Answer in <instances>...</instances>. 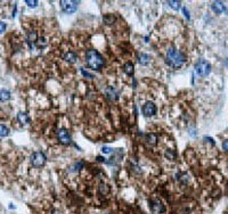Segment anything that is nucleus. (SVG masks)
<instances>
[{
  "mask_svg": "<svg viewBox=\"0 0 228 214\" xmlns=\"http://www.w3.org/2000/svg\"><path fill=\"white\" fill-rule=\"evenodd\" d=\"M31 164L34 167H41L45 165L46 163V155L43 154L42 152H34L33 154L31 155Z\"/></svg>",
  "mask_w": 228,
  "mask_h": 214,
  "instance_id": "7ed1b4c3",
  "label": "nucleus"
},
{
  "mask_svg": "<svg viewBox=\"0 0 228 214\" xmlns=\"http://www.w3.org/2000/svg\"><path fill=\"white\" fill-rule=\"evenodd\" d=\"M106 95H107L110 98H112V99L116 98V97H115L116 92L114 91V89H113V88H107V89H106Z\"/></svg>",
  "mask_w": 228,
  "mask_h": 214,
  "instance_id": "5701e85b",
  "label": "nucleus"
},
{
  "mask_svg": "<svg viewBox=\"0 0 228 214\" xmlns=\"http://www.w3.org/2000/svg\"><path fill=\"white\" fill-rule=\"evenodd\" d=\"M223 148H224V150H226L228 153V140H225V141L223 142Z\"/></svg>",
  "mask_w": 228,
  "mask_h": 214,
  "instance_id": "cd10ccee",
  "label": "nucleus"
},
{
  "mask_svg": "<svg viewBox=\"0 0 228 214\" xmlns=\"http://www.w3.org/2000/svg\"><path fill=\"white\" fill-rule=\"evenodd\" d=\"M112 148H110V147H103L102 148V152H103L104 154H110V153H112Z\"/></svg>",
  "mask_w": 228,
  "mask_h": 214,
  "instance_id": "a878e982",
  "label": "nucleus"
},
{
  "mask_svg": "<svg viewBox=\"0 0 228 214\" xmlns=\"http://www.w3.org/2000/svg\"><path fill=\"white\" fill-rule=\"evenodd\" d=\"M86 63L91 70H95V71L102 70L103 69L104 64H105L103 56L100 55L97 50H94V49H90V50L87 52Z\"/></svg>",
  "mask_w": 228,
  "mask_h": 214,
  "instance_id": "f03ea898",
  "label": "nucleus"
},
{
  "mask_svg": "<svg viewBox=\"0 0 228 214\" xmlns=\"http://www.w3.org/2000/svg\"><path fill=\"white\" fill-rule=\"evenodd\" d=\"M60 7L63 9V12H65L66 14H73L78 8V1H71V0H62L60 2Z\"/></svg>",
  "mask_w": 228,
  "mask_h": 214,
  "instance_id": "39448f33",
  "label": "nucleus"
},
{
  "mask_svg": "<svg viewBox=\"0 0 228 214\" xmlns=\"http://www.w3.org/2000/svg\"><path fill=\"white\" fill-rule=\"evenodd\" d=\"M64 59L67 62V63H70V64H74L75 62H77L78 57H77V54L73 52H66L64 55Z\"/></svg>",
  "mask_w": 228,
  "mask_h": 214,
  "instance_id": "9d476101",
  "label": "nucleus"
},
{
  "mask_svg": "<svg viewBox=\"0 0 228 214\" xmlns=\"http://www.w3.org/2000/svg\"><path fill=\"white\" fill-rule=\"evenodd\" d=\"M165 62L169 66H171L173 69H178L185 64L186 56L184 52H181L176 48H170L165 55Z\"/></svg>",
  "mask_w": 228,
  "mask_h": 214,
  "instance_id": "f257e3e1",
  "label": "nucleus"
},
{
  "mask_svg": "<svg viewBox=\"0 0 228 214\" xmlns=\"http://www.w3.org/2000/svg\"><path fill=\"white\" fill-rule=\"evenodd\" d=\"M103 20L106 24H112V23H114V21H115V17H114L113 15H106V16H104Z\"/></svg>",
  "mask_w": 228,
  "mask_h": 214,
  "instance_id": "6ab92c4d",
  "label": "nucleus"
},
{
  "mask_svg": "<svg viewBox=\"0 0 228 214\" xmlns=\"http://www.w3.org/2000/svg\"><path fill=\"white\" fill-rule=\"evenodd\" d=\"M123 71H125V74H128V75H132L133 72H135V69H133L132 63H130V62L125 63V66H123Z\"/></svg>",
  "mask_w": 228,
  "mask_h": 214,
  "instance_id": "4468645a",
  "label": "nucleus"
},
{
  "mask_svg": "<svg viewBox=\"0 0 228 214\" xmlns=\"http://www.w3.org/2000/svg\"><path fill=\"white\" fill-rule=\"evenodd\" d=\"M145 139H146L147 144L151 145V146L156 145V142H157V137H156V134H155V133H152V132L147 133Z\"/></svg>",
  "mask_w": 228,
  "mask_h": 214,
  "instance_id": "f8f14e48",
  "label": "nucleus"
},
{
  "mask_svg": "<svg viewBox=\"0 0 228 214\" xmlns=\"http://www.w3.org/2000/svg\"><path fill=\"white\" fill-rule=\"evenodd\" d=\"M156 113V107H155L154 103L152 102H147L144 106H143V114L145 116H152Z\"/></svg>",
  "mask_w": 228,
  "mask_h": 214,
  "instance_id": "6e6552de",
  "label": "nucleus"
},
{
  "mask_svg": "<svg viewBox=\"0 0 228 214\" xmlns=\"http://www.w3.org/2000/svg\"><path fill=\"white\" fill-rule=\"evenodd\" d=\"M211 7H212V10H213L215 14H221L225 10V6L221 1H215Z\"/></svg>",
  "mask_w": 228,
  "mask_h": 214,
  "instance_id": "1a4fd4ad",
  "label": "nucleus"
},
{
  "mask_svg": "<svg viewBox=\"0 0 228 214\" xmlns=\"http://www.w3.org/2000/svg\"><path fill=\"white\" fill-rule=\"evenodd\" d=\"M138 62H139V64L140 65H148L150 64V62H151V56L148 55V54H140L139 55V59H138Z\"/></svg>",
  "mask_w": 228,
  "mask_h": 214,
  "instance_id": "9b49d317",
  "label": "nucleus"
},
{
  "mask_svg": "<svg viewBox=\"0 0 228 214\" xmlns=\"http://www.w3.org/2000/svg\"><path fill=\"white\" fill-rule=\"evenodd\" d=\"M83 166V162H77V163H74L73 164V166L71 167L72 170L71 171H73V172H77V171H79L81 167Z\"/></svg>",
  "mask_w": 228,
  "mask_h": 214,
  "instance_id": "412c9836",
  "label": "nucleus"
},
{
  "mask_svg": "<svg viewBox=\"0 0 228 214\" xmlns=\"http://www.w3.org/2000/svg\"><path fill=\"white\" fill-rule=\"evenodd\" d=\"M9 134V129L5 124H0V137H7Z\"/></svg>",
  "mask_w": 228,
  "mask_h": 214,
  "instance_id": "a211bd4d",
  "label": "nucleus"
},
{
  "mask_svg": "<svg viewBox=\"0 0 228 214\" xmlns=\"http://www.w3.org/2000/svg\"><path fill=\"white\" fill-rule=\"evenodd\" d=\"M98 190H99V193H100V195H107V194L110 193V187L105 184H99Z\"/></svg>",
  "mask_w": 228,
  "mask_h": 214,
  "instance_id": "dca6fc26",
  "label": "nucleus"
},
{
  "mask_svg": "<svg viewBox=\"0 0 228 214\" xmlns=\"http://www.w3.org/2000/svg\"><path fill=\"white\" fill-rule=\"evenodd\" d=\"M17 121L22 124H27L30 122V117H29V115L26 113H22L21 112V113L17 114Z\"/></svg>",
  "mask_w": 228,
  "mask_h": 214,
  "instance_id": "ddd939ff",
  "label": "nucleus"
},
{
  "mask_svg": "<svg viewBox=\"0 0 228 214\" xmlns=\"http://www.w3.org/2000/svg\"><path fill=\"white\" fill-rule=\"evenodd\" d=\"M165 157L172 161V159H176V153H175L173 150H171V149H168L167 152H165Z\"/></svg>",
  "mask_w": 228,
  "mask_h": 214,
  "instance_id": "aec40b11",
  "label": "nucleus"
},
{
  "mask_svg": "<svg viewBox=\"0 0 228 214\" xmlns=\"http://www.w3.org/2000/svg\"><path fill=\"white\" fill-rule=\"evenodd\" d=\"M195 71L200 77H207L208 74L211 72V65L208 63L207 60L201 59L195 66Z\"/></svg>",
  "mask_w": 228,
  "mask_h": 214,
  "instance_id": "20e7f679",
  "label": "nucleus"
},
{
  "mask_svg": "<svg viewBox=\"0 0 228 214\" xmlns=\"http://www.w3.org/2000/svg\"><path fill=\"white\" fill-rule=\"evenodd\" d=\"M56 136H57L58 141H60V144H63V145H69V144H71V141H72L71 134H70V132L66 129H60V130H57Z\"/></svg>",
  "mask_w": 228,
  "mask_h": 214,
  "instance_id": "423d86ee",
  "label": "nucleus"
},
{
  "mask_svg": "<svg viewBox=\"0 0 228 214\" xmlns=\"http://www.w3.org/2000/svg\"><path fill=\"white\" fill-rule=\"evenodd\" d=\"M81 72H82V74H83V77H89V79H92V77H94V75H92V74L86 72V71H85V69H81Z\"/></svg>",
  "mask_w": 228,
  "mask_h": 214,
  "instance_id": "393cba45",
  "label": "nucleus"
},
{
  "mask_svg": "<svg viewBox=\"0 0 228 214\" xmlns=\"http://www.w3.org/2000/svg\"><path fill=\"white\" fill-rule=\"evenodd\" d=\"M25 4H27V6H29V7L34 8V7H37V6H38V1H37V0H32V1H31V0H26Z\"/></svg>",
  "mask_w": 228,
  "mask_h": 214,
  "instance_id": "b1692460",
  "label": "nucleus"
},
{
  "mask_svg": "<svg viewBox=\"0 0 228 214\" xmlns=\"http://www.w3.org/2000/svg\"><path fill=\"white\" fill-rule=\"evenodd\" d=\"M183 12H184V14H185L186 17H187L188 20H190V13H188V10L186 9V7H184V8H183Z\"/></svg>",
  "mask_w": 228,
  "mask_h": 214,
  "instance_id": "c85d7f7f",
  "label": "nucleus"
},
{
  "mask_svg": "<svg viewBox=\"0 0 228 214\" xmlns=\"http://www.w3.org/2000/svg\"><path fill=\"white\" fill-rule=\"evenodd\" d=\"M37 38H38V35H37V32H34V31H31V32L27 33V42L30 43V45L31 42H35Z\"/></svg>",
  "mask_w": 228,
  "mask_h": 214,
  "instance_id": "f3484780",
  "label": "nucleus"
},
{
  "mask_svg": "<svg viewBox=\"0 0 228 214\" xmlns=\"http://www.w3.org/2000/svg\"><path fill=\"white\" fill-rule=\"evenodd\" d=\"M168 4L171 8L176 9V10H178V9L180 8V1H169Z\"/></svg>",
  "mask_w": 228,
  "mask_h": 214,
  "instance_id": "4be33fe9",
  "label": "nucleus"
},
{
  "mask_svg": "<svg viewBox=\"0 0 228 214\" xmlns=\"http://www.w3.org/2000/svg\"><path fill=\"white\" fill-rule=\"evenodd\" d=\"M9 99H10V92H9L8 90H5V89L1 90V91H0V100H1V102H7Z\"/></svg>",
  "mask_w": 228,
  "mask_h": 214,
  "instance_id": "2eb2a0df",
  "label": "nucleus"
},
{
  "mask_svg": "<svg viewBox=\"0 0 228 214\" xmlns=\"http://www.w3.org/2000/svg\"><path fill=\"white\" fill-rule=\"evenodd\" d=\"M150 207H151L152 212L155 214L164 213L165 212V207H164V205L160 201H152L150 203Z\"/></svg>",
  "mask_w": 228,
  "mask_h": 214,
  "instance_id": "0eeeda50",
  "label": "nucleus"
},
{
  "mask_svg": "<svg viewBox=\"0 0 228 214\" xmlns=\"http://www.w3.org/2000/svg\"><path fill=\"white\" fill-rule=\"evenodd\" d=\"M97 159H98L99 162H104V159H103V157H97Z\"/></svg>",
  "mask_w": 228,
  "mask_h": 214,
  "instance_id": "c756f323",
  "label": "nucleus"
},
{
  "mask_svg": "<svg viewBox=\"0 0 228 214\" xmlns=\"http://www.w3.org/2000/svg\"><path fill=\"white\" fill-rule=\"evenodd\" d=\"M5 30H6V24H5L4 22L0 21V33H4Z\"/></svg>",
  "mask_w": 228,
  "mask_h": 214,
  "instance_id": "bb28decb",
  "label": "nucleus"
}]
</instances>
